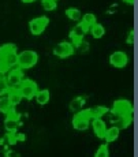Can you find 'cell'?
Returning a JSON list of instances; mask_svg holds the SVG:
<instances>
[{
  "label": "cell",
  "mask_w": 138,
  "mask_h": 157,
  "mask_svg": "<svg viewBox=\"0 0 138 157\" xmlns=\"http://www.w3.org/2000/svg\"><path fill=\"white\" fill-rule=\"evenodd\" d=\"M38 62V55L36 51L32 49H25L22 52L18 53V62H17V67L22 68V70H28L32 68L37 64Z\"/></svg>",
  "instance_id": "1"
},
{
  "label": "cell",
  "mask_w": 138,
  "mask_h": 157,
  "mask_svg": "<svg viewBox=\"0 0 138 157\" xmlns=\"http://www.w3.org/2000/svg\"><path fill=\"white\" fill-rule=\"evenodd\" d=\"M90 120H92V116H90V112H89V108L85 111L81 109L74 115L73 127L78 130V131H85V130H88L89 126H90Z\"/></svg>",
  "instance_id": "2"
},
{
  "label": "cell",
  "mask_w": 138,
  "mask_h": 157,
  "mask_svg": "<svg viewBox=\"0 0 138 157\" xmlns=\"http://www.w3.org/2000/svg\"><path fill=\"white\" fill-rule=\"evenodd\" d=\"M133 104L128 100H116L112 105V117H122V116H130L133 115Z\"/></svg>",
  "instance_id": "3"
},
{
  "label": "cell",
  "mask_w": 138,
  "mask_h": 157,
  "mask_svg": "<svg viewBox=\"0 0 138 157\" xmlns=\"http://www.w3.org/2000/svg\"><path fill=\"white\" fill-rule=\"evenodd\" d=\"M38 90V86L34 81L32 79H23L21 82V85L18 86V92L22 96V98H26V100H32L34 98L36 93Z\"/></svg>",
  "instance_id": "4"
},
{
  "label": "cell",
  "mask_w": 138,
  "mask_h": 157,
  "mask_svg": "<svg viewBox=\"0 0 138 157\" xmlns=\"http://www.w3.org/2000/svg\"><path fill=\"white\" fill-rule=\"evenodd\" d=\"M6 83H7L8 90H13V89H18V86L21 85L25 78H23V70L19 67H15L14 70L8 71V75L4 77Z\"/></svg>",
  "instance_id": "5"
},
{
  "label": "cell",
  "mask_w": 138,
  "mask_h": 157,
  "mask_svg": "<svg viewBox=\"0 0 138 157\" xmlns=\"http://www.w3.org/2000/svg\"><path fill=\"white\" fill-rule=\"evenodd\" d=\"M48 23H49V18L45 17V15L33 18L30 22H29V30H30V33L33 36H40L47 29Z\"/></svg>",
  "instance_id": "6"
},
{
  "label": "cell",
  "mask_w": 138,
  "mask_h": 157,
  "mask_svg": "<svg viewBox=\"0 0 138 157\" xmlns=\"http://www.w3.org/2000/svg\"><path fill=\"white\" fill-rule=\"evenodd\" d=\"M89 26H86L85 23H78V25H75L73 29H71V32H70V38H71V41H73V44L74 47H79V44L82 43V40L85 38V34L89 32Z\"/></svg>",
  "instance_id": "7"
},
{
  "label": "cell",
  "mask_w": 138,
  "mask_h": 157,
  "mask_svg": "<svg viewBox=\"0 0 138 157\" xmlns=\"http://www.w3.org/2000/svg\"><path fill=\"white\" fill-rule=\"evenodd\" d=\"M74 51H75V47L71 43L62 41V43H59L53 48V55L60 57V59H66V57H70L71 55H74Z\"/></svg>",
  "instance_id": "8"
},
{
  "label": "cell",
  "mask_w": 138,
  "mask_h": 157,
  "mask_svg": "<svg viewBox=\"0 0 138 157\" xmlns=\"http://www.w3.org/2000/svg\"><path fill=\"white\" fill-rule=\"evenodd\" d=\"M109 63H111V66L115 68H123L127 66L128 56H127V53L123 52V51H115L113 53H111Z\"/></svg>",
  "instance_id": "9"
},
{
  "label": "cell",
  "mask_w": 138,
  "mask_h": 157,
  "mask_svg": "<svg viewBox=\"0 0 138 157\" xmlns=\"http://www.w3.org/2000/svg\"><path fill=\"white\" fill-rule=\"evenodd\" d=\"M90 123H92V127H93V131H94L96 137L100 138V140H104L105 130H107L105 122H104L101 117H93V119L90 120Z\"/></svg>",
  "instance_id": "10"
},
{
  "label": "cell",
  "mask_w": 138,
  "mask_h": 157,
  "mask_svg": "<svg viewBox=\"0 0 138 157\" xmlns=\"http://www.w3.org/2000/svg\"><path fill=\"white\" fill-rule=\"evenodd\" d=\"M18 126H19V120H18L17 113L14 112V109L11 112L7 113V117L4 120V127L8 132H17Z\"/></svg>",
  "instance_id": "11"
},
{
  "label": "cell",
  "mask_w": 138,
  "mask_h": 157,
  "mask_svg": "<svg viewBox=\"0 0 138 157\" xmlns=\"http://www.w3.org/2000/svg\"><path fill=\"white\" fill-rule=\"evenodd\" d=\"M119 132H121V128H118L116 126H112V127L105 130V135H104V140H105L107 144H111L113 141L118 140Z\"/></svg>",
  "instance_id": "12"
},
{
  "label": "cell",
  "mask_w": 138,
  "mask_h": 157,
  "mask_svg": "<svg viewBox=\"0 0 138 157\" xmlns=\"http://www.w3.org/2000/svg\"><path fill=\"white\" fill-rule=\"evenodd\" d=\"M34 98L40 105H45V104H48V101H49V98H51V93H49V90L48 89L37 90Z\"/></svg>",
  "instance_id": "13"
},
{
  "label": "cell",
  "mask_w": 138,
  "mask_h": 157,
  "mask_svg": "<svg viewBox=\"0 0 138 157\" xmlns=\"http://www.w3.org/2000/svg\"><path fill=\"white\" fill-rule=\"evenodd\" d=\"M13 108H14V105L11 104V101H10V98H8L7 94L0 96V112L7 115L8 112L13 111Z\"/></svg>",
  "instance_id": "14"
},
{
  "label": "cell",
  "mask_w": 138,
  "mask_h": 157,
  "mask_svg": "<svg viewBox=\"0 0 138 157\" xmlns=\"http://www.w3.org/2000/svg\"><path fill=\"white\" fill-rule=\"evenodd\" d=\"M89 112H90V116L93 119V117H103L104 115L109 112V109L107 107H104V105H96L93 108H89Z\"/></svg>",
  "instance_id": "15"
},
{
  "label": "cell",
  "mask_w": 138,
  "mask_h": 157,
  "mask_svg": "<svg viewBox=\"0 0 138 157\" xmlns=\"http://www.w3.org/2000/svg\"><path fill=\"white\" fill-rule=\"evenodd\" d=\"M89 32H90V34L93 36V38H101L104 34H105V29H104V26L100 25V23H97V22H96L93 26H90Z\"/></svg>",
  "instance_id": "16"
},
{
  "label": "cell",
  "mask_w": 138,
  "mask_h": 157,
  "mask_svg": "<svg viewBox=\"0 0 138 157\" xmlns=\"http://www.w3.org/2000/svg\"><path fill=\"white\" fill-rule=\"evenodd\" d=\"M83 104H85V97H82V96L75 97L70 102V111H73V112H78V111L82 109Z\"/></svg>",
  "instance_id": "17"
},
{
  "label": "cell",
  "mask_w": 138,
  "mask_h": 157,
  "mask_svg": "<svg viewBox=\"0 0 138 157\" xmlns=\"http://www.w3.org/2000/svg\"><path fill=\"white\" fill-rule=\"evenodd\" d=\"M8 98H10L11 104L15 107V105H18L21 102V100H22V96L19 94V92H18V89H13V90H8L7 93Z\"/></svg>",
  "instance_id": "18"
},
{
  "label": "cell",
  "mask_w": 138,
  "mask_h": 157,
  "mask_svg": "<svg viewBox=\"0 0 138 157\" xmlns=\"http://www.w3.org/2000/svg\"><path fill=\"white\" fill-rule=\"evenodd\" d=\"M3 57H4V62L7 63L10 67H15L17 66V62H18V52L17 51L7 53V55H3Z\"/></svg>",
  "instance_id": "19"
},
{
  "label": "cell",
  "mask_w": 138,
  "mask_h": 157,
  "mask_svg": "<svg viewBox=\"0 0 138 157\" xmlns=\"http://www.w3.org/2000/svg\"><path fill=\"white\" fill-rule=\"evenodd\" d=\"M66 17L68 18V19H71V21H79L81 19V11L78 10V8H74V7H70V8H67L66 10Z\"/></svg>",
  "instance_id": "20"
},
{
  "label": "cell",
  "mask_w": 138,
  "mask_h": 157,
  "mask_svg": "<svg viewBox=\"0 0 138 157\" xmlns=\"http://www.w3.org/2000/svg\"><path fill=\"white\" fill-rule=\"evenodd\" d=\"M81 18H82V21H81V22L85 23V25L89 26V28H90V26H93L96 22H97V19H96V15L92 14V13H86L85 15H83V17H81Z\"/></svg>",
  "instance_id": "21"
},
{
  "label": "cell",
  "mask_w": 138,
  "mask_h": 157,
  "mask_svg": "<svg viewBox=\"0 0 138 157\" xmlns=\"http://www.w3.org/2000/svg\"><path fill=\"white\" fill-rule=\"evenodd\" d=\"M41 4H43L45 11H53L58 7V2L56 0H41Z\"/></svg>",
  "instance_id": "22"
},
{
  "label": "cell",
  "mask_w": 138,
  "mask_h": 157,
  "mask_svg": "<svg viewBox=\"0 0 138 157\" xmlns=\"http://www.w3.org/2000/svg\"><path fill=\"white\" fill-rule=\"evenodd\" d=\"M94 157H109V150H108V145L103 144L98 146V149L96 150Z\"/></svg>",
  "instance_id": "23"
},
{
  "label": "cell",
  "mask_w": 138,
  "mask_h": 157,
  "mask_svg": "<svg viewBox=\"0 0 138 157\" xmlns=\"http://www.w3.org/2000/svg\"><path fill=\"white\" fill-rule=\"evenodd\" d=\"M10 68H11V67L4 62V57H3V55L0 53V75L7 74V72L10 71Z\"/></svg>",
  "instance_id": "24"
},
{
  "label": "cell",
  "mask_w": 138,
  "mask_h": 157,
  "mask_svg": "<svg viewBox=\"0 0 138 157\" xmlns=\"http://www.w3.org/2000/svg\"><path fill=\"white\" fill-rule=\"evenodd\" d=\"M7 93H8V87L7 83H6V79L3 75H0V96L7 94Z\"/></svg>",
  "instance_id": "25"
},
{
  "label": "cell",
  "mask_w": 138,
  "mask_h": 157,
  "mask_svg": "<svg viewBox=\"0 0 138 157\" xmlns=\"http://www.w3.org/2000/svg\"><path fill=\"white\" fill-rule=\"evenodd\" d=\"M126 41H127L128 45L134 44V41H136V32H134V30H130V32L127 33V38H126Z\"/></svg>",
  "instance_id": "26"
},
{
  "label": "cell",
  "mask_w": 138,
  "mask_h": 157,
  "mask_svg": "<svg viewBox=\"0 0 138 157\" xmlns=\"http://www.w3.org/2000/svg\"><path fill=\"white\" fill-rule=\"evenodd\" d=\"M36 0H22V3H26V4H29V3H34Z\"/></svg>",
  "instance_id": "27"
},
{
  "label": "cell",
  "mask_w": 138,
  "mask_h": 157,
  "mask_svg": "<svg viewBox=\"0 0 138 157\" xmlns=\"http://www.w3.org/2000/svg\"><path fill=\"white\" fill-rule=\"evenodd\" d=\"M125 3H127V4H134V0H123Z\"/></svg>",
  "instance_id": "28"
}]
</instances>
